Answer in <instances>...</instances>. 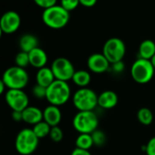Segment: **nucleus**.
<instances>
[{"instance_id":"1","label":"nucleus","mask_w":155,"mask_h":155,"mask_svg":"<svg viewBox=\"0 0 155 155\" xmlns=\"http://www.w3.org/2000/svg\"><path fill=\"white\" fill-rule=\"evenodd\" d=\"M70 12L64 9L61 5H55L50 8L45 9L42 14L44 24L52 29L64 28L69 22Z\"/></svg>"},{"instance_id":"2","label":"nucleus","mask_w":155,"mask_h":155,"mask_svg":"<svg viewBox=\"0 0 155 155\" xmlns=\"http://www.w3.org/2000/svg\"><path fill=\"white\" fill-rule=\"evenodd\" d=\"M71 96V89L67 82L54 80L46 88V100L50 104L61 106L68 102Z\"/></svg>"},{"instance_id":"3","label":"nucleus","mask_w":155,"mask_h":155,"mask_svg":"<svg viewBox=\"0 0 155 155\" xmlns=\"http://www.w3.org/2000/svg\"><path fill=\"white\" fill-rule=\"evenodd\" d=\"M38 143L39 138L35 135L33 129L25 128L17 134L15 141V147L19 154L30 155L35 152Z\"/></svg>"},{"instance_id":"4","label":"nucleus","mask_w":155,"mask_h":155,"mask_svg":"<svg viewBox=\"0 0 155 155\" xmlns=\"http://www.w3.org/2000/svg\"><path fill=\"white\" fill-rule=\"evenodd\" d=\"M8 89H20L23 90L28 84L29 75L25 68L17 65L7 68L1 79Z\"/></svg>"},{"instance_id":"5","label":"nucleus","mask_w":155,"mask_h":155,"mask_svg":"<svg viewBox=\"0 0 155 155\" xmlns=\"http://www.w3.org/2000/svg\"><path fill=\"white\" fill-rule=\"evenodd\" d=\"M155 69L151 60L138 58L131 67V75L134 82L140 84H148L154 75Z\"/></svg>"},{"instance_id":"6","label":"nucleus","mask_w":155,"mask_h":155,"mask_svg":"<svg viewBox=\"0 0 155 155\" xmlns=\"http://www.w3.org/2000/svg\"><path fill=\"white\" fill-rule=\"evenodd\" d=\"M99 120L94 111L78 112L73 119L74 128L79 134H93L97 130Z\"/></svg>"},{"instance_id":"7","label":"nucleus","mask_w":155,"mask_h":155,"mask_svg":"<svg viewBox=\"0 0 155 155\" xmlns=\"http://www.w3.org/2000/svg\"><path fill=\"white\" fill-rule=\"evenodd\" d=\"M73 103L79 112L94 111L98 105V95L90 88H80L74 94Z\"/></svg>"},{"instance_id":"8","label":"nucleus","mask_w":155,"mask_h":155,"mask_svg":"<svg viewBox=\"0 0 155 155\" xmlns=\"http://www.w3.org/2000/svg\"><path fill=\"white\" fill-rule=\"evenodd\" d=\"M125 53L126 46L124 42L117 37H112L108 39L103 47V54L111 64L123 61Z\"/></svg>"},{"instance_id":"9","label":"nucleus","mask_w":155,"mask_h":155,"mask_svg":"<svg viewBox=\"0 0 155 155\" xmlns=\"http://www.w3.org/2000/svg\"><path fill=\"white\" fill-rule=\"evenodd\" d=\"M51 69L56 80H61L64 82L72 80L75 73L74 64L65 57H58L54 59L52 63Z\"/></svg>"},{"instance_id":"10","label":"nucleus","mask_w":155,"mask_h":155,"mask_svg":"<svg viewBox=\"0 0 155 155\" xmlns=\"http://www.w3.org/2000/svg\"><path fill=\"white\" fill-rule=\"evenodd\" d=\"M5 99L12 111L23 112L29 105L27 94L20 89H8L5 94Z\"/></svg>"},{"instance_id":"11","label":"nucleus","mask_w":155,"mask_h":155,"mask_svg":"<svg viewBox=\"0 0 155 155\" xmlns=\"http://www.w3.org/2000/svg\"><path fill=\"white\" fill-rule=\"evenodd\" d=\"M21 25V17L15 11H7L1 16L0 30L4 34H13L18 30Z\"/></svg>"},{"instance_id":"12","label":"nucleus","mask_w":155,"mask_h":155,"mask_svg":"<svg viewBox=\"0 0 155 155\" xmlns=\"http://www.w3.org/2000/svg\"><path fill=\"white\" fill-rule=\"evenodd\" d=\"M110 62L104 54L95 53L91 54L87 59V66L94 74H103L110 68Z\"/></svg>"},{"instance_id":"13","label":"nucleus","mask_w":155,"mask_h":155,"mask_svg":"<svg viewBox=\"0 0 155 155\" xmlns=\"http://www.w3.org/2000/svg\"><path fill=\"white\" fill-rule=\"evenodd\" d=\"M44 113V121L46 122L51 127L58 126L62 120V113L59 109V106L50 104L43 111Z\"/></svg>"},{"instance_id":"14","label":"nucleus","mask_w":155,"mask_h":155,"mask_svg":"<svg viewBox=\"0 0 155 155\" xmlns=\"http://www.w3.org/2000/svg\"><path fill=\"white\" fill-rule=\"evenodd\" d=\"M23 121L28 124L35 125L44 120V113L35 106L28 105L23 112Z\"/></svg>"},{"instance_id":"15","label":"nucleus","mask_w":155,"mask_h":155,"mask_svg":"<svg viewBox=\"0 0 155 155\" xmlns=\"http://www.w3.org/2000/svg\"><path fill=\"white\" fill-rule=\"evenodd\" d=\"M118 104V95L111 90L104 91L98 95V105L104 109H112Z\"/></svg>"},{"instance_id":"16","label":"nucleus","mask_w":155,"mask_h":155,"mask_svg":"<svg viewBox=\"0 0 155 155\" xmlns=\"http://www.w3.org/2000/svg\"><path fill=\"white\" fill-rule=\"evenodd\" d=\"M28 54H29L30 65L37 69H40L45 66L48 58L45 50H43L40 47H36L31 52H29Z\"/></svg>"},{"instance_id":"17","label":"nucleus","mask_w":155,"mask_h":155,"mask_svg":"<svg viewBox=\"0 0 155 155\" xmlns=\"http://www.w3.org/2000/svg\"><path fill=\"white\" fill-rule=\"evenodd\" d=\"M35 80H36V84H40L45 88H47L49 85H51L54 80L55 77L54 75V73L51 69V67H43L38 69L36 75H35Z\"/></svg>"},{"instance_id":"18","label":"nucleus","mask_w":155,"mask_h":155,"mask_svg":"<svg viewBox=\"0 0 155 155\" xmlns=\"http://www.w3.org/2000/svg\"><path fill=\"white\" fill-rule=\"evenodd\" d=\"M19 47L21 51L29 53L38 47V39L32 34H25L19 40Z\"/></svg>"},{"instance_id":"19","label":"nucleus","mask_w":155,"mask_h":155,"mask_svg":"<svg viewBox=\"0 0 155 155\" xmlns=\"http://www.w3.org/2000/svg\"><path fill=\"white\" fill-rule=\"evenodd\" d=\"M155 55V43L153 40L146 39L139 46V57L151 60Z\"/></svg>"},{"instance_id":"20","label":"nucleus","mask_w":155,"mask_h":155,"mask_svg":"<svg viewBox=\"0 0 155 155\" xmlns=\"http://www.w3.org/2000/svg\"><path fill=\"white\" fill-rule=\"evenodd\" d=\"M72 80L74 83V84L79 86L80 88H84L90 84L91 75L89 72L85 70H78V71H75Z\"/></svg>"},{"instance_id":"21","label":"nucleus","mask_w":155,"mask_h":155,"mask_svg":"<svg viewBox=\"0 0 155 155\" xmlns=\"http://www.w3.org/2000/svg\"><path fill=\"white\" fill-rule=\"evenodd\" d=\"M94 145V144L93 137H92V134H80L75 140L76 148L89 151Z\"/></svg>"},{"instance_id":"22","label":"nucleus","mask_w":155,"mask_h":155,"mask_svg":"<svg viewBox=\"0 0 155 155\" xmlns=\"http://www.w3.org/2000/svg\"><path fill=\"white\" fill-rule=\"evenodd\" d=\"M51 126L46 123L45 122L44 120L39 122L38 124H35L34 127H33V131L34 133L35 134V135L41 139V138H45L46 136H49L50 134V131H51Z\"/></svg>"},{"instance_id":"23","label":"nucleus","mask_w":155,"mask_h":155,"mask_svg":"<svg viewBox=\"0 0 155 155\" xmlns=\"http://www.w3.org/2000/svg\"><path fill=\"white\" fill-rule=\"evenodd\" d=\"M137 119L142 124L150 125L153 121V114L149 108L143 107L137 112Z\"/></svg>"},{"instance_id":"24","label":"nucleus","mask_w":155,"mask_h":155,"mask_svg":"<svg viewBox=\"0 0 155 155\" xmlns=\"http://www.w3.org/2000/svg\"><path fill=\"white\" fill-rule=\"evenodd\" d=\"M15 65L22 67V68H25L28 64H30V60H29V54L26 52H23L20 51L15 58Z\"/></svg>"},{"instance_id":"25","label":"nucleus","mask_w":155,"mask_h":155,"mask_svg":"<svg viewBox=\"0 0 155 155\" xmlns=\"http://www.w3.org/2000/svg\"><path fill=\"white\" fill-rule=\"evenodd\" d=\"M92 134L93 137V141H94V144L97 147H103L105 143H106V135L103 131L100 130H95Z\"/></svg>"},{"instance_id":"26","label":"nucleus","mask_w":155,"mask_h":155,"mask_svg":"<svg viewBox=\"0 0 155 155\" xmlns=\"http://www.w3.org/2000/svg\"><path fill=\"white\" fill-rule=\"evenodd\" d=\"M49 137L54 143H60L64 138V133L63 130L59 126H54L51 128Z\"/></svg>"},{"instance_id":"27","label":"nucleus","mask_w":155,"mask_h":155,"mask_svg":"<svg viewBox=\"0 0 155 155\" xmlns=\"http://www.w3.org/2000/svg\"><path fill=\"white\" fill-rule=\"evenodd\" d=\"M60 5L68 12H71L78 7V5H80V1L79 0H61Z\"/></svg>"},{"instance_id":"28","label":"nucleus","mask_w":155,"mask_h":155,"mask_svg":"<svg viewBox=\"0 0 155 155\" xmlns=\"http://www.w3.org/2000/svg\"><path fill=\"white\" fill-rule=\"evenodd\" d=\"M32 93H33V95L37 98V99H44V98H46V88L40 85V84H35L34 87H33V90H32Z\"/></svg>"},{"instance_id":"29","label":"nucleus","mask_w":155,"mask_h":155,"mask_svg":"<svg viewBox=\"0 0 155 155\" xmlns=\"http://www.w3.org/2000/svg\"><path fill=\"white\" fill-rule=\"evenodd\" d=\"M34 2L36 5L43 8L44 10L57 5V0H34Z\"/></svg>"},{"instance_id":"30","label":"nucleus","mask_w":155,"mask_h":155,"mask_svg":"<svg viewBox=\"0 0 155 155\" xmlns=\"http://www.w3.org/2000/svg\"><path fill=\"white\" fill-rule=\"evenodd\" d=\"M145 152L147 155H155V136L149 140L145 146Z\"/></svg>"},{"instance_id":"31","label":"nucleus","mask_w":155,"mask_h":155,"mask_svg":"<svg viewBox=\"0 0 155 155\" xmlns=\"http://www.w3.org/2000/svg\"><path fill=\"white\" fill-rule=\"evenodd\" d=\"M111 66H112V70L114 73H117V74H120V73H122L124 70V64L123 63V61L112 64Z\"/></svg>"},{"instance_id":"32","label":"nucleus","mask_w":155,"mask_h":155,"mask_svg":"<svg viewBox=\"0 0 155 155\" xmlns=\"http://www.w3.org/2000/svg\"><path fill=\"white\" fill-rule=\"evenodd\" d=\"M12 119L15 122H21L23 121V113L20 111H13L12 112Z\"/></svg>"},{"instance_id":"33","label":"nucleus","mask_w":155,"mask_h":155,"mask_svg":"<svg viewBox=\"0 0 155 155\" xmlns=\"http://www.w3.org/2000/svg\"><path fill=\"white\" fill-rule=\"evenodd\" d=\"M71 155H92L88 150H84L80 148H75L71 153Z\"/></svg>"},{"instance_id":"34","label":"nucleus","mask_w":155,"mask_h":155,"mask_svg":"<svg viewBox=\"0 0 155 155\" xmlns=\"http://www.w3.org/2000/svg\"><path fill=\"white\" fill-rule=\"evenodd\" d=\"M80 5L85 7H92L94 6V5L97 3V0H79Z\"/></svg>"},{"instance_id":"35","label":"nucleus","mask_w":155,"mask_h":155,"mask_svg":"<svg viewBox=\"0 0 155 155\" xmlns=\"http://www.w3.org/2000/svg\"><path fill=\"white\" fill-rule=\"evenodd\" d=\"M5 88H7L6 85H5V83L1 80V81H0V94H3V93L5 92Z\"/></svg>"},{"instance_id":"36","label":"nucleus","mask_w":155,"mask_h":155,"mask_svg":"<svg viewBox=\"0 0 155 155\" xmlns=\"http://www.w3.org/2000/svg\"><path fill=\"white\" fill-rule=\"evenodd\" d=\"M151 62H152V64H153V67H154L155 69V55L151 59Z\"/></svg>"}]
</instances>
